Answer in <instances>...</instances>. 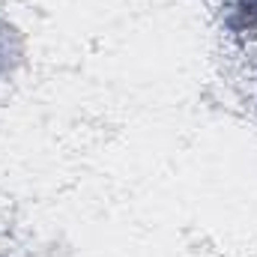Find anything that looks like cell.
<instances>
[{"label":"cell","instance_id":"6da1fadb","mask_svg":"<svg viewBox=\"0 0 257 257\" xmlns=\"http://www.w3.org/2000/svg\"><path fill=\"white\" fill-rule=\"evenodd\" d=\"M236 6H239V12H242L245 18L257 21V0H236Z\"/></svg>","mask_w":257,"mask_h":257}]
</instances>
